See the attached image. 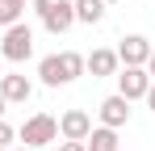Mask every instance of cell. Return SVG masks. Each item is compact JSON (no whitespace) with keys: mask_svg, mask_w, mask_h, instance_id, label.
<instances>
[{"mask_svg":"<svg viewBox=\"0 0 155 151\" xmlns=\"http://www.w3.org/2000/svg\"><path fill=\"white\" fill-rule=\"evenodd\" d=\"M59 151H84V143H71V139H63V143H59Z\"/></svg>","mask_w":155,"mask_h":151,"instance_id":"obj_15","label":"cell"},{"mask_svg":"<svg viewBox=\"0 0 155 151\" xmlns=\"http://www.w3.org/2000/svg\"><path fill=\"white\" fill-rule=\"evenodd\" d=\"M117 50L109 46H97L92 55H84V72H92V80H101V76H117Z\"/></svg>","mask_w":155,"mask_h":151,"instance_id":"obj_10","label":"cell"},{"mask_svg":"<svg viewBox=\"0 0 155 151\" xmlns=\"http://www.w3.org/2000/svg\"><path fill=\"white\" fill-rule=\"evenodd\" d=\"M4 109H8V101H4V97H0V118H4Z\"/></svg>","mask_w":155,"mask_h":151,"instance_id":"obj_18","label":"cell"},{"mask_svg":"<svg viewBox=\"0 0 155 151\" xmlns=\"http://www.w3.org/2000/svg\"><path fill=\"white\" fill-rule=\"evenodd\" d=\"M59 134L71 139V143H84V139L92 134V113H88V109H67V113H59Z\"/></svg>","mask_w":155,"mask_h":151,"instance_id":"obj_6","label":"cell"},{"mask_svg":"<svg viewBox=\"0 0 155 151\" xmlns=\"http://www.w3.org/2000/svg\"><path fill=\"white\" fill-rule=\"evenodd\" d=\"M97 118H101V126H109V130H122V126L130 122V101L122 97V92L105 97L101 105H97Z\"/></svg>","mask_w":155,"mask_h":151,"instance_id":"obj_8","label":"cell"},{"mask_svg":"<svg viewBox=\"0 0 155 151\" xmlns=\"http://www.w3.org/2000/svg\"><path fill=\"white\" fill-rule=\"evenodd\" d=\"M0 97L8 101V105H25L34 97V80L21 76V72H4L0 76Z\"/></svg>","mask_w":155,"mask_h":151,"instance_id":"obj_9","label":"cell"},{"mask_svg":"<svg viewBox=\"0 0 155 151\" xmlns=\"http://www.w3.org/2000/svg\"><path fill=\"white\" fill-rule=\"evenodd\" d=\"M105 4H117V0H105Z\"/></svg>","mask_w":155,"mask_h":151,"instance_id":"obj_21","label":"cell"},{"mask_svg":"<svg viewBox=\"0 0 155 151\" xmlns=\"http://www.w3.org/2000/svg\"><path fill=\"white\" fill-rule=\"evenodd\" d=\"M151 50L155 46L143 38V34H126V38L117 42V63H122V67H143V63L151 59Z\"/></svg>","mask_w":155,"mask_h":151,"instance_id":"obj_5","label":"cell"},{"mask_svg":"<svg viewBox=\"0 0 155 151\" xmlns=\"http://www.w3.org/2000/svg\"><path fill=\"white\" fill-rule=\"evenodd\" d=\"M25 4L29 0H0V25H17L25 17Z\"/></svg>","mask_w":155,"mask_h":151,"instance_id":"obj_13","label":"cell"},{"mask_svg":"<svg viewBox=\"0 0 155 151\" xmlns=\"http://www.w3.org/2000/svg\"><path fill=\"white\" fill-rule=\"evenodd\" d=\"M0 59H4V63H25V59H34V29H29L25 21L4 25V38H0Z\"/></svg>","mask_w":155,"mask_h":151,"instance_id":"obj_2","label":"cell"},{"mask_svg":"<svg viewBox=\"0 0 155 151\" xmlns=\"http://www.w3.org/2000/svg\"><path fill=\"white\" fill-rule=\"evenodd\" d=\"M84 151H122L117 130H109V126H92V134L84 139Z\"/></svg>","mask_w":155,"mask_h":151,"instance_id":"obj_11","label":"cell"},{"mask_svg":"<svg viewBox=\"0 0 155 151\" xmlns=\"http://www.w3.org/2000/svg\"><path fill=\"white\" fill-rule=\"evenodd\" d=\"M143 101L151 105V113H155V84H151V88H147V97H143Z\"/></svg>","mask_w":155,"mask_h":151,"instance_id":"obj_17","label":"cell"},{"mask_svg":"<svg viewBox=\"0 0 155 151\" xmlns=\"http://www.w3.org/2000/svg\"><path fill=\"white\" fill-rule=\"evenodd\" d=\"M13 139H17V130H13V126L0 118V151H8V147H13Z\"/></svg>","mask_w":155,"mask_h":151,"instance_id":"obj_14","label":"cell"},{"mask_svg":"<svg viewBox=\"0 0 155 151\" xmlns=\"http://www.w3.org/2000/svg\"><path fill=\"white\" fill-rule=\"evenodd\" d=\"M29 8L38 13V21L46 25L51 34H67V29L76 25V8H71V0H34Z\"/></svg>","mask_w":155,"mask_h":151,"instance_id":"obj_4","label":"cell"},{"mask_svg":"<svg viewBox=\"0 0 155 151\" xmlns=\"http://www.w3.org/2000/svg\"><path fill=\"white\" fill-rule=\"evenodd\" d=\"M143 72L151 76V84H155V50H151V59H147V63H143Z\"/></svg>","mask_w":155,"mask_h":151,"instance_id":"obj_16","label":"cell"},{"mask_svg":"<svg viewBox=\"0 0 155 151\" xmlns=\"http://www.w3.org/2000/svg\"><path fill=\"white\" fill-rule=\"evenodd\" d=\"M147 88H151V76L143 72V67H117V92L126 101H143Z\"/></svg>","mask_w":155,"mask_h":151,"instance_id":"obj_7","label":"cell"},{"mask_svg":"<svg viewBox=\"0 0 155 151\" xmlns=\"http://www.w3.org/2000/svg\"><path fill=\"white\" fill-rule=\"evenodd\" d=\"M0 76H4V59H0Z\"/></svg>","mask_w":155,"mask_h":151,"instance_id":"obj_20","label":"cell"},{"mask_svg":"<svg viewBox=\"0 0 155 151\" xmlns=\"http://www.w3.org/2000/svg\"><path fill=\"white\" fill-rule=\"evenodd\" d=\"M84 76V55L80 50H59V55H42L38 59V80L46 88H63V84H76Z\"/></svg>","mask_w":155,"mask_h":151,"instance_id":"obj_1","label":"cell"},{"mask_svg":"<svg viewBox=\"0 0 155 151\" xmlns=\"http://www.w3.org/2000/svg\"><path fill=\"white\" fill-rule=\"evenodd\" d=\"M17 139H21V147H46V143H54L59 139V118L54 113H34V118H25L21 122V130H17Z\"/></svg>","mask_w":155,"mask_h":151,"instance_id":"obj_3","label":"cell"},{"mask_svg":"<svg viewBox=\"0 0 155 151\" xmlns=\"http://www.w3.org/2000/svg\"><path fill=\"white\" fill-rule=\"evenodd\" d=\"M8 151H34V147H21V143H17V147H8Z\"/></svg>","mask_w":155,"mask_h":151,"instance_id":"obj_19","label":"cell"},{"mask_svg":"<svg viewBox=\"0 0 155 151\" xmlns=\"http://www.w3.org/2000/svg\"><path fill=\"white\" fill-rule=\"evenodd\" d=\"M71 8H76V21L80 25H101L105 21V0H71Z\"/></svg>","mask_w":155,"mask_h":151,"instance_id":"obj_12","label":"cell"}]
</instances>
